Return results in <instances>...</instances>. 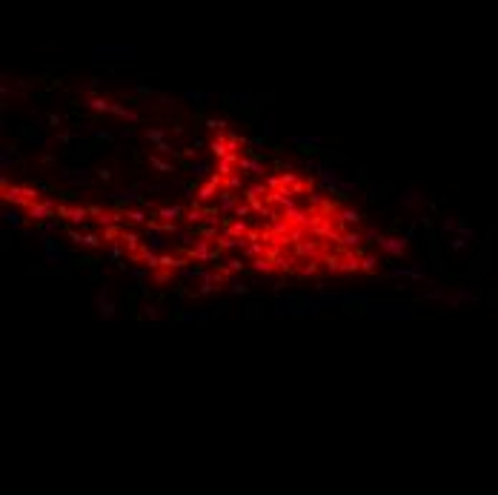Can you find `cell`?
Wrapping results in <instances>:
<instances>
[{"label":"cell","instance_id":"f35d334b","mask_svg":"<svg viewBox=\"0 0 498 495\" xmlns=\"http://www.w3.org/2000/svg\"><path fill=\"white\" fill-rule=\"evenodd\" d=\"M12 163H17V149H3V155H0V169L6 172Z\"/></svg>","mask_w":498,"mask_h":495},{"label":"cell","instance_id":"f546056e","mask_svg":"<svg viewBox=\"0 0 498 495\" xmlns=\"http://www.w3.org/2000/svg\"><path fill=\"white\" fill-rule=\"evenodd\" d=\"M0 218H3L12 229H23V215H20L17 209H3V215H0Z\"/></svg>","mask_w":498,"mask_h":495},{"label":"cell","instance_id":"f907efd6","mask_svg":"<svg viewBox=\"0 0 498 495\" xmlns=\"http://www.w3.org/2000/svg\"><path fill=\"white\" fill-rule=\"evenodd\" d=\"M57 229H60V221H57V218H52V221H46V224H43V232H49V235H52V232H57Z\"/></svg>","mask_w":498,"mask_h":495},{"label":"cell","instance_id":"680465c9","mask_svg":"<svg viewBox=\"0 0 498 495\" xmlns=\"http://www.w3.org/2000/svg\"><path fill=\"white\" fill-rule=\"evenodd\" d=\"M146 315H152V318L158 321L160 315H163V309H160V306H146Z\"/></svg>","mask_w":498,"mask_h":495},{"label":"cell","instance_id":"8fae6325","mask_svg":"<svg viewBox=\"0 0 498 495\" xmlns=\"http://www.w3.org/2000/svg\"><path fill=\"white\" fill-rule=\"evenodd\" d=\"M172 246V240L166 238L163 232L160 229H146V249H152V252H163V249H169Z\"/></svg>","mask_w":498,"mask_h":495},{"label":"cell","instance_id":"5b68a950","mask_svg":"<svg viewBox=\"0 0 498 495\" xmlns=\"http://www.w3.org/2000/svg\"><path fill=\"white\" fill-rule=\"evenodd\" d=\"M315 175H318V181H321V186H324L326 192H335V186L344 181V178H341V172L335 166H329V163H318Z\"/></svg>","mask_w":498,"mask_h":495},{"label":"cell","instance_id":"11a10c76","mask_svg":"<svg viewBox=\"0 0 498 495\" xmlns=\"http://www.w3.org/2000/svg\"><path fill=\"white\" fill-rule=\"evenodd\" d=\"M109 258H112V261H118V258H120V240H115V243H112V249H109Z\"/></svg>","mask_w":498,"mask_h":495},{"label":"cell","instance_id":"7402d4cb","mask_svg":"<svg viewBox=\"0 0 498 495\" xmlns=\"http://www.w3.org/2000/svg\"><path fill=\"white\" fill-rule=\"evenodd\" d=\"M361 218H364V215H361L358 209H341L338 215H335V221L344 224V226H358V224H361Z\"/></svg>","mask_w":498,"mask_h":495},{"label":"cell","instance_id":"30bf717a","mask_svg":"<svg viewBox=\"0 0 498 495\" xmlns=\"http://www.w3.org/2000/svg\"><path fill=\"white\" fill-rule=\"evenodd\" d=\"M63 181H66V184H72V186H89L92 181H95V175H92V169L80 166V169H66Z\"/></svg>","mask_w":498,"mask_h":495},{"label":"cell","instance_id":"ffe728a7","mask_svg":"<svg viewBox=\"0 0 498 495\" xmlns=\"http://www.w3.org/2000/svg\"><path fill=\"white\" fill-rule=\"evenodd\" d=\"M57 212L63 218H69L72 224H83L89 215V206H57Z\"/></svg>","mask_w":498,"mask_h":495},{"label":"cell","instance_id":"ba28073f","mask_svg":"<svg viewBox=\"0 0 498 495\" xmlns=\"http://www.w3.org/2000/svg\"><path fill=\"white\" fill-rule=\"evenodd\" d=\"M238 172L263 178V175H267V163H263L261 158H252V155H241V160H238Z\"/></svg>","mask_w":498,"mask_h":495},{"label":"cell","instance_id":"83f0119b","mask_svg":"<svg viewBox=\"0 0 498 495\" xmlns=\"http://www.w3.org/2000/svg\"><path fill=\"white\" fill-rule=\"evenodd\" d=\"M186 221H189L192 226H195V224H201V221H206V209L201 206L198 200H195V203H192V206L186 209Z\"/></svg>","mask_w":498,"mask_h":495},{"label":"cell","instance_id":"d4e9b609","mask_svg":"<svg viewBox=\"0 0 498 495\" xmlns=\"http://www.w3.org/2000/svg\"><path fill=\"white\" fill-rule=\"evenodd\" d=\"M112 198L118 200V203H138V200H141V195H138V189H135V186H129V189L112 192Z\"/></svg>","mask_w":498,"mask_h":495},{"label":"cell","instance_id":"6da1fadb","mask_svg":"<svg viewBox=\"0 0 498 495\" xmlns=\"http://www.w3.org/2000/svg\"><path fill=\"white\" fill-rule=\"evenodd\" d=\"M367 321H375V324H407V321L415 318V312L407 304H395V301H378V304H367L364 309Z\"/></svg>","mask_w":498,"mask_h":495},{"label":"cell","instance_id":"4fadbf2b","mask_svg":"<svg viewBox=\"0 0 498 495\" xmlns=\"http://www.w3.org/2000/svg\"><path fill=\"white\" fill-rule=\"evenodd\" d=\"M66 249H60L57 246V240L55 243H49V246H43V261H46L49 266H60V264H66Z\"/></svg>","mask_w":498,"mask_h":495},{"label":"cell","instance_id":"9c48e42d","mask_svg":"<svg viewBox=\"0 0 498 495\" xmlns=\"http://www.w3.org/2000/svg\"><path fill=\"white\" fill-rule=\"evenodd\" d=\"M3 200L6 203H15V206H32L29 203V198H26V192H23V186H9V181L3 178Z\"/></svg>","mask_w":498,"mask_h":495},{"label":"cell","instance_id":"d6986e66","mask_svg":"<svg viewBox=\"0 0 498 495\" xmlns=\"http://www.w3.org/2000/svg\"><path fill=\"white\" fill-rule=\"evenodd\" d=\"M189 175L195 178V181H204V178L209 181V178L215 175L212 163H209V160H192V163H189Z\"/></svg>","mask_w":498,"mask_h":495},{"label":"cell","instance_id":"2e32d148","mask_svg":"<svg viewBox=\"0 0 498 495\" xmlns=\"http://www.w3.org/2000/svg\"><path fill=\"white\" fill-rule=\"evenodd\" d=\"M209 152H212V158H215V160H223V158H229L232 152H229V144H226V132L209 140Z\"/></svg>","mask_w":498,"mask_h":495},{"label":"cell","instance_id":"bcb514c9","mask_svg":"<svg viewBox=\"0 0 498 495\" xmlns=\"http://www.w3.org/2000/svg\"><path fill=\"white\" fill-rule=\"evenodd\" d=\"M263 146H267V137H252V140H249V152H258V149H263Z\"/></svg>","mask_w":498,"mask_h":495},{"label":"cell","instance_id":"44dd1931","mask_svg":"<svg viewBox=\"0 0 498 495\" xmlns=\"http://www.w3.org/2000/svg\"><path fill=\"white\" fill-rule=\"evenodd\" d=\"M109 115H115V118H120V120H126V123H141V115L132 112V109H129V106H123V103H112Z\"/></svg>","mask_w":498,"mask_h":495},{"label":"cell","instance_id":"8992f818","mask_svg":"<svg viewBox=\"0 0 498 495\" xmlns=\"http://www.w3.org/2000/svg\"><path fill=\"white\" fill-rule=\"evenodd\" d=\"M26 218H32V221H52L55 218V200L43 198L38 203H32V206L26 209Z\"/></svg>","mask_w":498,"mask_h":495},{"label":"cell","instance_id":"484cf974","mask_svg":"<svg viewBox=\"0 0 498 495\" xmlns=\"http://www.w3.org/2000/svg\"><path fill=\"white\" fill-rule=\"evenodd\" d=\"M241 203V195H235V192H226L221 189V212H235V206Z\"/></svg>","mask_w":498,"mask_h":495},{"label":"cell","instance_id":"f5cc1de1","mask_svg":"<svg viewBox=\"0 0 498 495\" xmlns=\"http://www.w3.org/2000/svg\"><path fill=\"white\" fill-rule=\"evenodd\" d=\"M95 178H97V181H103V184H106V181H109V178H112V172H109V169H95Z\"/></svg>","mask_w":498,"mask_h":495},{"label":"cell","instance_id":"8d00e7d4","mask_svg":"<svg viewBox=\"0 0 498 495\" xmlns=\"http://www.w3.org/2000/svg\"><path fill=\"white\" fill-rule=\"evenodd\" d=\"M223 189L226 192H238V189H244V178L238 175H229V178H223Z\"/></svg>","mask_w":498,"mask_h":495},{"label":"cell","instance_id":"74e56055","mask_svg":"<svg viewBox=\"0 0 498 495\" xmlns=\"http://www.w3.org/2000/svg\"><path fill=\"white\" fill-rule=\"evenodd\" d=\"M229 292H232V295H249V292H252V287H249V284H244V280L232 278L229 280Z\"/></svg>","mask_w":498,"mask_h":495},{"label":"cell","instance_id":"9f6ffc18","mask_svg":"<svg viewBox=\"0 0 498 495\" xmlns=\"http://www.w3.org/2000/svg\"><path fill=\"white\" fill-rule=\"evenodd\" d=\"M175 238H178V243H183V246H186V243H192V235H189V232H178Z\"/></svg>","mask_w":498,"mask_h":495},{"label":"cell","instance_id":"60d3db41","mask_svg":"<svg viewBox=\"0 0 498 495\" xmlns=\"http://www.w3.org/2000/svg\"><path fill=\"white\" fill-rule=\"evenodd\" d=\"M149 166H152V169H158V172H175L172 163H166L163 158H158V155H152V158H149Z\"/></svg>","mask_w":498,"mask_h":495},{"label":"cell","instance_id":"b9f144b4","mask_svg":"<svg viewBox=\"0 0 498 495\" xmlns=\"http://www.w3.org/2000/svg\"><path fill=\"white\" fill-rule=\"evenodd\" d=\"M223 100L226 103H246V100H252V95L249 92H229V95H223Z\"/></svg>","mask_w":498,"mask_h":495},{"label":"cell","instance_id":"7dc6e473","mask_svg":"<svg viewBox=\"0 0 498 495\" xmlns=\"http://www.w3.org/2000/svg\"><path fill=\"white\" fill-rule=\"evenodd\" d=\"M249 212H252V206H249V203H238V206H235V215H238V221H244V218L249 215Z\"/></svg>","mask_w":498,"mask_h":495},{"label":"cell","instance_id":"4316f807","mask_svg":"<svg viewBox=\"0 0 498 495\" xmlns=\"http://www.w3.org/2000/svg\"><path fill=\"white\" fill-rule=\"evenodd\" d=\"M158 215L163 218V224H172L175 218H186V209L183 206H160Z\"/></svg>","mask_w":498,"mask_h":495},{"label":"cell","instance_id":"f6af8a7d","mask_svg":"<svg viewBox=\"0 0 498 495\" xmlns=\"http://www.w3.org/2000/svg\"><path fill=\"white\" fill-rule=\"evenodd\" d=\"M272 135H275V118L269 115V118L263 120V137H272Z\"/></svg>","mask_w":498,"mask_h":495},{"label":"cell","instance_id":"681fc988","mask_svg":"<svg viewBox=\"0 0 498 495\" xmlns=\"http://www.w3.org/2000/svg\"><path fill=\"white\" fill-rule=\"evenodd\" d=\"M223 264L229 266L232 272H241V269H244V264H241V258H226V261H223Z\"/></svg>","mask_w":498,"mask_h":495},{"label":"cell","instance_id":"d590c367","mask_svg":"<svg viewBox=\"0 0 498 495\" xmlns=\"http://www.w3.org/2000/svg\"><path fill=\"white\" fill-rule=\"evenodd\" d=\"M252 269L261 272V275H269V272H275V264H272L269 258H255V261H252Z\"/></svg>","mask_w":498,"mask_h":495},{"label":"cell","instance_id":"836d02e7","mask_svg":"<svg viewBox=\"0 0 498 495\" xmlns=\"http://www.w3.org/2000/svg\"><path fill=\"white\" fill-rule=\"evenodd\" d=\"M123 218H129L132 224H149V212H143V209H126Z\"/></svg>","mask_w":498,"mask_h":495},{"label":"cell","instance_id":"d6a6232c","mask_svg":"<svg viewBox=\"0 0 498 495\" xmlns=\"http://www.w3.org/2000/svg\"><path fill=\"white\" fill-rule=\"evenodd\" d=\"M146 140L149 144H166V129L163 126H152V129H146Z\"/></svg>","mask_w":498,"mask_h":495},{"label":"cell","instance_id":"277c9868","mask_svg":"<svg viewBox=\"0 0 498 495\" xmlns=\"http://www.w3.org/2000/svg\"><path fill=\"white\" fill-rule=\"evenodd\" d=\"M324 304L326 306H335V309H347V306H361V309H367V298L361 295H352V292H324Z\"/></svg>","mask_w":498,"mask_h":495},{"label":"cell","instance_id":"c3c4849f","mask_svg":"<svg viewBox=\"0 0 498 495\" xmlns=\"http://www.w3.org/2000/svg\"><path fill=\"white\" fill-rule=\"evenodd\" d=\"M378 198H381V186H367L364 200H378Z\"/></svg>","mask_w":498,"mask_h":495},{"label":"cell","instance_id":"7bdbcfd3","mask_svg":"<svg viewBox=\"0 0 498 495\" xmlns=\"http://www.w3.org/2000/svg\"><path fill=\"white\" fill-rule=\"evenodd\" d=\"M206 129H212V132H218V135H223V132H226V120H223V118H209V120H206Z\"/></svg>","mask_w":498,"mask_h":495},{"label":"cell","instance_id":"e0dca14e","mask_svg":"<svg viewBox=\"0 0 498 495\" xmlns=\"http://www.w3.org/2000/svg\"><path fill=\"white\" fill-rule=\"evenodd\" d=\"M218 249L221 252H246V238H232V235H221L218 238Z\"/></svg>","mask_w":498,"mask_h":495},{"label":"cell","instance_id":"6125c7cd","mask_svg":"<svg viewBox=\"0 0 498 495\" xmlns=\"http://www.w3.org/2000/svg\"><path fill=\"white\" fill-rule=\"evenodd\" d=\"M49 123H52V126H60V115H49Z\"/></svg>","mask_w":498,"mask_h":495},{"label":"cell","instance_id":"4dcf8cb0","mask_svg":"<svg viewBox=\"0 0 498 495\" xmlns=\"http://www.w3.org/2000/svg\"><path fill=\"white\" fill-rule=\"evenodd\" d=\"M181 321L183 324H206V321H212V312H181Z\"/></svg>","mask_w":498,"mask_h":495},{"label":"cell","instance_id":"db71d44e","mask_svg":"<svg viewBox=\"0 0 498 495\" xmlns=\"http://www.w3.org/2000/svg\"><path fill=\"white\" fill-rule=\"evenodd\" d=\"M92 135L101 137V140H112V132H106V129H92Z\"/></svg>","mask_w":498,"mask_h":495},{"label":"cell","instance_id":"6f0895ef","mask_svg":"<svg viewBox=\"0 0 498 495\" xmlns=\"http://www.w3.org/2000/svg\"><path fill=\"white\" fill-rule=\"evenodd\" d=\"M40 163H43V166H52V163H57V158H55V155H40Z\"/></svg>","mask_w":498,"mask_h":495},{"label":"cell","instance_id":"f1b7e54d","mask_svg":"<svg viewBox=\"0 0 498 495\" xmlns=\"http://www.w3.org/2000/svg\"><path fill=\"white\" fill-rule=\"evenodd\" d=\"M83 106H89L92 112H109L112 109V103L106 97H83Z\"/></svg>","mask_w":498,"mask_h":495},{"label":"cell","instance_id":"9a60e30c","mask_svg":"<svg viewBox=\"0 0 498 495\" xmlns=\"http://www.w3.org/2000/svg\"><path fill=\"white\" fill-rule=\"evenodd\" d=\"M97 312H101V318H103V321H112V318H115V304H112L109 289H106V287L97 292Z\"/></svg>","mask_w":498,"mask_h":495},{"label":"cell","instance_id":"ab89813d","mask_svg":"<svg viewBox=\"0 0 498 495\" xmlns=\"http://www.w3.org/2000/svg\"><path fill=\"white\" fill-rule=\"evenodd\" d=\"M120 240H123V246H129L132 252H138V249H141V240H138V235H135V232H126V229H123Z\"/></svg>","mask_w":498,"mask_h":495},{"label":"cell","instance_id":"be15d7a7","mask_svg":"<svg viewBox=\"0 0 498 495\" xmlns=\"http://www.w3.org/2000/svg\"><path fill=\"white\" fill-rule=\"evenodd\" d=\"M450 246H452V249H464V240H461V238H455V240L450 243Z\"/></svg>","mask_w":498,"mask_h":495},{"label":"cell","instance_id":"e575fe53","mask_svg":"<svg viewBox=\"0 0 498 495\" xmlns=\"http://www.w3.org/2000/svg\"><path fill=\"white\" fill-rule=\"evenodd\" d=\"M226 235H232V238H244V235H249V224H246V221H235V224H229Z\"/></svg>","mask_w":498,"mask_h":495},{"label":"cell","instance_id":"52a82bcc","mask_svg":"<svg viewBox=\"0 0 498 495\" xmlns=\"http://www.w3.org/2000/svg\"><path fill=\"white\" fill-rule=\"evenodd\" d=\"M410 235H412V229L404 235V238H398V235H381V240H378V246L387 252V255H401L404 249H407V243H410Z\"/></svg>","mask_w":498,"mask_h":495},{"label":"cell","instance_id":"94428289","mask_svg":"<svg viewBox=\"0 0 498 495\" xmlns=\"http://www.w3.org/2000/svg\"><path fill=\"white\" fill-rule=\"evenodd\" d=\"M89 215H95V218H101V215H103V209H101V206H95V203H92V206H89Z\"/></svg>","mask_w":498,"mask_h":495},{"label":"cell","instance_id":"91938a15","mask_svg":"<svg viewBox=\"0 0 498 495\" xmlns=\"http://www.w3.org/2000/svg\"><path fill=\"white\" fill-rule=\"evenodd\" d=\"M72 140V132H57V144H69Z\"/></svg>","mask_w":498,"mask_h":495},{"label":"cell","instance_id":"cb8c5ba5","mask_svg":"<svg viewBox=\"0 0 498 495\" xmlns=\"http://www.w3.org/2000/svg\"><path fill=\"white\" fill-rule=\"evenodd\" d=\"M69 238L75 240L78 246H89V249L101 246V238H97V235H80V232H75V229H72V232H69Z\"/></svg>","mask_w":498,"mask_h":495},{"label":"cell","instance_id":"5bb4252c","mask_svg":"<svg viewBox=\"0 0 498 495\" xmlns=\"http://www.w3.org/2000/svg\"><path fill=\"white\" fill-rule=\"evenodd\" d=\"M292 146H304V152H312V149H321L324 146V137L321 135H292L289 137Z\"/></svg>","mask_w":498,"mask_h":495},{"label":"cell","instance_id":"816d5d0a","mask_svg":"<svg viewBox=\"0 0 498 495\" xmlns=\"http://www.w3.org/2000/svg\"><path fill=\"white\" fill-rule=\"evenodd\" d=\"M97 86H101V80H97V78H92V80H89V86H86V97H95Z\"/></svg>","mask_w":498,"mask_h":495},{"label":"cell","instance_id":"1f68e13d","mask_svg":"<svg viewBox=\"0 0 498 495\" xmlns=\"http://www.w3.org/2000/svg\"><path fill=\"white\" fill-rule=\"evenodd\" d=\"M183 100H204V103H209V100H215V95L212 92H204V89H186Z\"/></svg>","mask_w":498,"mask_h":495},{"label":"cell","instance_id":"7a4b0ae2","mask_svg":"<svg viewBox=\"0 0 498 495\" xmlns=\"http://www.w3.org/2000/svg\"><path fill=\"white\" fill-rule=\"evenodd\" d=\"M326 309L324 298H304V295H278L275 298V312L278 315H318Z\"/></svg>","mask_w":498,"mask_h":495},{"label":"cell","instance_id":"603a6c76","mask_svg":"<svg viewBox=\"0 0 498 495\" xmlns=\"http://www.w3.org/2000/svg\"><path fill=\"white\" fill-rule=\"evenodd\" d=\"M295 252H298L301 258H315V255H321V243H315V240H301V243H295Z\"/></svg>","mask_w":498,"mask_h":495},{"label":"cell","instance_id":"ee69618b","mask_svg":"<svg viewBox=\"0 0 498 495\" xmlns=\"http://www.w3.org/2000/svg\"><path fill=\"white\" fill-rule=\"evenodd\" d=\"M375 264H378V261H375L372 255L361 258V272H375Z\"/></svg>","mask_w":498,"mask_h":495},{"label":"cell","instance_id":"ac0fdd59","mask_svg":"<svg viewBox=\"0 0 498 495\" xmlns=\"http://www.w3.org/2000/svg\"><path fill=\"white\" fill-rule=\"evenodd\" d=\"M367 240V235H361V232H352V229H347V232H341V246L347 249V252H352V249H358L361 243Z\"/></svg>","mask_w":498,"mask_h":495},{"label":"cell","instance_id":"3957f363","mask_svg":"<svg viewBox=\"0 0 498 495\" xmlns=\"http://www.w3.org/2000/svg\"><path fill=\"white\" fill-rule=\"evenodd\" d=\"M95 63H138V49L126 43H103L92 49Z\"/></svg>","mask_w":498,"mask_h":495},{"label":"cell","instance_id":"7c38bea8","mask_svg":"<svg viewBox=\"0 0 498 495\" xmlns=\"http://www.w3.org/2000/svg\"><path fill=\"white\" fill-rule=\"evenodd\" d=\"M401 203L407 209H415V212H424V206H429L427 200H424V195H418V192L410 189V186H404V189H401Z\"/></svg>","mask_w":498,"mask_h":495}]
</instances>
